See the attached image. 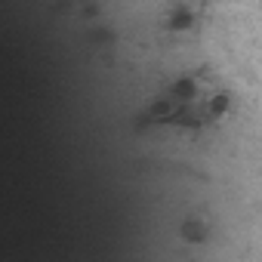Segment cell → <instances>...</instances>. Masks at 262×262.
<instances>
[{"mask_svg":"<svg viewBox=\"0 0 262 262\" xmlns=\"http://www.w3.org/2000/svg\"><path fill=\"white\" fill-rule=\"evenodd\" d=\"M194 93H198V83H194V80H179V83H173V99H179V102L194 99Z\"/></svg>","mask_w":262,"mask_h":262,"instance_id":"1","label":"cell"},{"mask_svg":"<svg viewBox=\"0 0 262 262\" xmlns=\"http://www.w3.org/2000/svg\"><path fill=\"white\" fill-rule=\"evenodd\" d=\"M194 19H191V10H185V7H176L173 10V16H170V28H176V31H182V28H188Z\"/></svg>","mask_w":262,"mask_h":262,"instance_id":"2","label":"cell"},{"mask_svg":"<svg viewBox=\"0 0 262 262\" xmlns=\"http://www.w3.org/2000/svg\"><path fill=\"white\" fill-rule=\"evenodd\" d=\"M210 108H213V114H225L228 111V96H213Z\"/></svg>","mask_w":262,"mask_h":262,"instance_id":"3","label":"cell"}]
</instances>
